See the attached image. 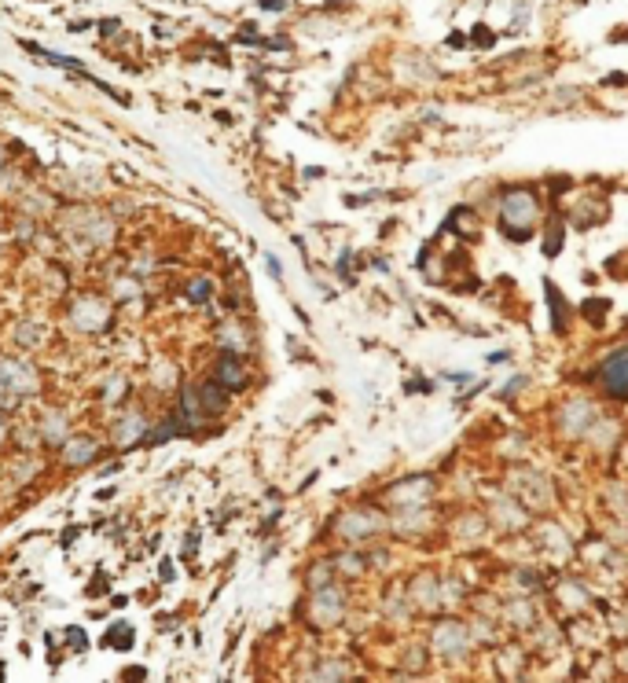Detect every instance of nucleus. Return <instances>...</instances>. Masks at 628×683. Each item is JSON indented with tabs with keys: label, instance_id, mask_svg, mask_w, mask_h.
<instances>
[{
	"label": "nucleus",
	"instance_id": "obj_1",
	"mask_svg": "<svg viewBox=\"0 0 628 683\" xmlns=\"http://www.w3.org/2000/svg\"><path fill=\"white\" fill-rule=\"evenodd\" d=\"M602 382L613 397H628V349L602 364Z\"/></svg>",
	"mask_w": 628,
	"mask_h": 683
},
{
	"label": "nucleus",
	"instance_id": "obj_2",
	"mask_svg": "<svg viewBox=\"0 0 628 683\" xmlns=\"http://www.w3.org/2000/svg\"><path fill=\"white\" fill-rule=\"evenodd\" d=\"M217 379H221V386H228V390H239V386H247V371H242V364L236 356H224L221 368H217Z\"/></svg>",
	"mask_w": 628,
	"mask_h": 683
},
{
	"label": "nucleus",
	"instance_id": "obj_3",
	"mask_svg": "<svg viewBox=\"0 0 628 683\" xmlns=\"http://www.w3.org/2000/svg\"><path fill=\"white\" fill-rule=\"evenodd\" d=\"M107 647L129 650V647H133V628H129V625H114L110 632H107Z\"/></svg>",
	"mask_w": 628,
	"mask_h": 683
},
{
	"label": "nucleus",
	"instance_id": "obj_4",
	"mask_svg": "<svg viewBox=\"0 0 628 683\" xmlns=\"http://www.w3.org/2000/svg\"><path fill=\"white\" fill-rule=\"evenodd\" d=\"M470 41L478 44V48H493V44H496V37H493V30H489V26H474Z\"/></svg>",
	"mask_w": 628,
	"mask_h": 683
},
{
	"label": "nucleus",
	"instance_id": "obj_5",
	"mask_svg": "<svg viewBox=\"0 0 628 683\" xmlns=\"http://www.w3.org/2000/svg\"><path fill=\"white\" fill-rule=\"evenodd\" d=\"M70 647H74V650H85V647H88V639L78 632V628H70Z\"/></svg>",
	"mask_w": 628,
	"mask_h": 683
},
{
	"label": "nucleus",
	"instance_id": "obj_6",
	"mask_svg": "<svg viewBox=\"0 0 628 683\" xmlns=\"http://www.w3.org/2000/svg\"><path fill=\"white\" fill-rule=\"evenodd\" d=\"M210 294V283L202 279V283H191V298H206Z\"/></svg>",
	"mask_w": 628,
	"mask_h": 683
},
{
	"label": "nucleus",
	"instance_id": "obj_7",
	"mask_svg": "<svg viewBox=\"0 0 628 683\" xmlns=\"http://www.w3.org/2000/svg\"><path fill=\"white\" fill-rule=\"evenodd\" d=\"M463 44H467L463 33H448V48H463Z\"/></svg>",
	"mask_w": 628,
	"mask_h": 683
},
{
	"label": "nucleus",
	"instance_id": "obj_8",
	"mask_svg": "<svg viewBox=\"0 0 628 683\" xmlns=\"http://www.w3.org/2000/svg\"><path fill=\"white\" fill-rule=\"evenodd\" d=\"M261 8H265V11H283L287 4H283V0H261Z\"/></svg>",
	"mask_w": 628,
	"mask_h": 683
}]
</instances>
